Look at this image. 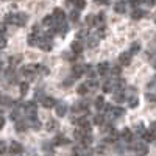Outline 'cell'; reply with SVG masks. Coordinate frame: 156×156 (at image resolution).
Returning <instances> with one entry per match:
<instances>
[{
    "label": "cell",
    "instance_id": "43",
    "mask_svg": "<svg viewBox=\"0 0 156 156\" xmlns=\"http://www.w3.org/2000/svg\"><path fill=\"white\" fill-rule=\"evenodd\" d=\"M6 31V23H0V34H5Z\"/></svg>",
    "mask_w": 156,
    "mask_h": 156
},
{
    "label": "cell",
    "instance_id": "4",
    "mask_svg": "<svg viewBox=\"0 0 156 156\" xmlns=\"http://www.w3.org/2000/svg\"><path fill=\"white\" fill-rule=\"evenodd\" d=\"M53 17H55L56 23L58 22H64L66 20V12H64V9H61V8H55L53 9Z\"/></svg>",
    "mask_w": 156,
    "mask_h": 156
},
{
    "label": "cell",
    "instance_id": "29",
    "mask_svg": "<svg viewBox=\"0 0 156 156\" xmlns=\"http://www.w3.org/2000/svg\"><path fill=\"white\" fill-rule=\"evenodd\" d=\"M87 45L89 47H97L98 45V36H94V37H89V41H87Z\"/></svg>",
    "mask_w": 156,
    "mask_h": 156
},
{
    "label": "cell",
    "instance_id": "3",
    "mask_svg": "<svg viewBox=\"0 0 156 156\" xmlns=\"http://www.w3.org/2000/svg\"><path fill=\"white\" fill-rule=\"evenodd\" d=\"M134 150H136V154H137V156H147V153H148V147H147L145 142H140V144H137V145L134 147Z\"/></svg>",
    "mask_w": 156,
    "mask_h": 156
},
{
    "label": "cell",
    "instance_id": "26",
    "mask_svg": "<svg viewBox=\"0 0 156 156\" xmlns=\"http://www.w3.org/2000/svg\"><path fill=\"white\" fill-rule=\"evenodd\" d=\"M36 73H41V75H47L48 73V69L45 67V66H39V64H36Z\"/></svg>",
    "mask_w": 156,
    "mask_h": 156
},
{
    "label": "cell",
    "instance_id": "47",
    "mask_svg": "<svg viewBox=\"0 0 156 156\" xmlns=\"http://www.w3.org/2000/svg\"><path fill=\"white\" fill-rule=\"evenodd\" d=\"M97 36L98 37H105V30H98L97 31Z\"/></svg>",
    "mask_w": 156,
    "mask_h": 156
},
{
    "label": "cell",
    "instance_id": "9",
    "mask_svg": "<svg viewBox=\"0 0 156 156\" xmlns=\"http://www.w3.org/2000/svg\"><path fill=\"white\" fill-rule=\"evenodd\" d=\"M55 17H53V14H50V16H45L44 19H42V25L44 27H55Z\"/></svg>",
    "mask_w": 156,
    "mask_h": 156
},
{
    "label": "cell",
    "instance_id": "32",
    "mask_svg": "<svg viewBox=\"0 0 156 156\" xmlns=\"http://www.w3.org/2000/svg\"><path fill=\"white\" fill-rule=\"evenodd\" d=\"M67 142H69V139H66L64 136H58L56 140H55V144L56 145H64V144H67Z\"/></svg>",
    "mask_w": 156,
    "mask_h": 156
},
{
    "label": "cell",
    "instance_id": "5",
    "mask_svg": "<svg viewBox=\"0 0 156 156\" xmlns=\"http://www.w3.org/2000/svg\"><path fill=\"white\" fill-rule=\"evenodd\" d=\"M9 151L12 153V154H20L22 151H23V147L19 144V142H16V140H12L11 144H9Z\"/></svg>",
    "mask_w": 156,
    "mask_h": 156
},
{
    "label": "cell",
    "instance_id": "19",
    "mask_svg": "<svg viewBox=\"0 0 156 156\" xmlns=\"http://www.w3.org/2000/svg\"><path fill=\"white\" fill-rule=\"evenodd\" d=\"M86 25H89V27H94V25H97V16L89 14V16L86 17Z\"/></svg>",
    "mask_w": 156,
    "mask_h": 156
},
{
    "label": "cell",
    "instance_id": "7",
    "mask_svg": "<svg viewBox=\"0 0 156 156\" xmlns=\"http://www.w3.org/2000/svg\"><path fill=\"white\" fill-rule=\"evenodd\" d=\"M72 72H73V76H75V78H76V76H81V75L86 72V67L83 66V64H75L73 69H72Z\"/></svg>",
    "mask_w": 156,
    "mask_h": 156
},
{
    "label": "cell",
    "instance_id": "14",
    "mask_svg": "<svg viewBox=\"0 0 156 156\" xmlns=\"http://www.w3.org/2000/svg\"><path fill=\"white\" fill-rule=\"evenodd\" d=\"M144 16H145V12L142 11V9H137V8H134L133 12H131V17H133L134 20H139V19H142Z\"/></svg>",
    "mask_w": 156,
    "mask_h": 156
},
{
    "label": "cell",
    "instance_id": "39",
    "mask_svg": "<svg viewBox=\"0 0 156 156\" xmlns=\"http://www.w3.org/2000/svg\"><path fill=\"white\" fill-rule=\"evenodd\" d=\"M3 153H6V144L3 140H0V154H3Z\"/></svg>",
    "mask_w": 156,
    "mask_h": 156
},
{
    "label": "cell",
    "instance_id": "33",
    "mask_svg": "<svg viewBox=\"0 0 156 156\" xmlns=\"http://www.w3.org/2000/svg\"><path fill=\"white\" fill-rule=\"evenodd\" d=\"M28 89H30L28 83H20V94H22V95L27 94V92H28Z\"/></svg>",
    "mask_w": 156,
    "mask_h": 156
},
{
    "label": "cell",
    "instance_id": "8",
    "mask_svg": "<svg viewBox=\"0 0 156 156\" xmlns=\"http://www.w3.org/2000/svg\"><path fill=\"white\" fill-rule=\"evenodd\" d=\"M55 108H56V115L58 117H64V115L67 114V106L64 105V103H58Z\"/></svg>",
    "mask_w": 156,
    "mask_h": 156
},
{
    "label": "cell",
    "instance_id": "41",
    "mask_svg": "<svg viewBox=\"0 0 156 156\" xmlns=\"http://www.w3.org/2000/svg\"><path fill=\"white\" fill-rule=\"evenodd\" d=\"M39 31H41V27H39V25L36 23L34 27H33V30H31V33H33V34H39Z\"/></svg>",
    "mask_w": 156,
    "mask_h": 156
},
{
    "label": "cell",
    "instance_id": "36",
    "mask_svg": "<svg viewBox=\"0 0 156 156\" xmlns=\"http://www.w3.org/2000/svg\"><path fill=\"white\" fill-rule=\"evenodd\" d=\"M62 58H64V59L72 61V59L75 58V53H73V51H72V53H70V51H64V53H62Z\"/></svg>",
    "mask_w": 156,
    "mask_h": 156
},
{
    "label": "cell",
    "instance_id": "44",
    "mask_svg": "<svg viewBox=\"0 0 156 156\" xmlns=\"http://www.w3.org/2000/svg\"><path fill=\"white\" fill-rule=\"evenodd\" d=\"M150 131H151V133L154 134V137H156V122H153V123H151V128H150Z\"/></svg>",
    "mask_w": 156,
    "mask_h": 156
},
{
    "label": "cell",
    "instance_id": "53",
    "mask_svg": "<svg viewBox=\"0 0 156 156\" xmlns=\"http://www.w3.org/2000/svg\"><path fill=\"white\" fill-rule=\"evenodd\" d=\"M154 22H156V17H154Z\"/></svg>",
    "mask_w": 156,
    "mask_h": 156
},
{
    "label": "cell",
    "instance_id": "24",
    "mask_svg": "<svg viewBox=\"0 0 156 156\" xmlns=\"http://www.w3.org/2000/svg\"><path fill=\"white\" fill-rule=\"evenodd\" d=\"M105 105H106L105 98H103V97H97V100H95V108H97V109H103V108H105Z\"/></svg>",
    "mask_w": 156,
    "mask_h": 156
},
{
    "label": "cell",
    "instance_id": "15",
    "mask_svg": "<svg viewBox=\"0 0 156 156\" xmlns=\"http://www.w3.org/2000/svg\"><path fill=\"white\" fill-rule=\"evenodd\" d=\"M122 139H125L126 142H129V140H131L133 139V131H131V129H128V128H125V129H122Z\"/></svg>",
    "mask_w": 156,
    "mask_h": 156
},
{
    "label": "cell",
    "instance_id": "2",
    "mask_svg": "<svg viewBox=\"0 0 156 156\" xmlns=\"http://www.w3.org/2000/svg\"><path fill=\"white\" fill-rule=\"evenodd\" d=\"M119 64L122 66H129L131 64V51H123L119 55Z\"/></svg>",
    "mask_w": 156,
    "mask_h": 156
},
{
    "label": "cell",
    "instance_id": "37",
    "mask_svg": "<svg viewBox=\"0 0 156 156\" xmlns=\"http://www.w3.org/2000/svg\"><path fill=\"white\" fill-rule=\"evenodd\" d=\"M123 112H125V111H123L122 108H112V111H111V114H112L114 117H115V115H122Z\"/></svg>",
    "mask_w": 156,
    "mask_h": 156
},
{
    "label": "cell",
    "instance_id": "45",
    "mask_svg": "<svg viewBox=\"0 0 156 156\" xmlns=\"http://www.w3.org/2000/svg\"><path fill=\"white\" fill-rule=\"evenodd\" d=\"M72 83H73V80H72V78H69V80H64V86H72Z\"/></svg>",
    "mask_w": 156,
    "mask_h": 156
},
{
    "label": "cell",
    "instance_id": "21",
    "mask_svg": "<svg viewBox=\"0 0 156 156\" xmlns=\"http://www.w3.org/2000/svg\"><path fill=\"white\" fill-rule=\"evenodd\" d=\"M70 3H73L76 9H83V8H86V2H84V0H70Z\"/></svg>",
    "mask_w": 156,
    "mask_h": 156
},
{
    "label": "cell",
    "instance_id": "42",
    "mask_svg": "<svg viewBox=\"0 0 156 156\" xmlns=\"http://www.w3.org/2000/svg\"><path fill=\"white\" fill-rule=\"evenodd\" d=\"M34 98H36V100H41V101H42V100H44V94L41 92V90H37V92H36V97H34Z\"/></svg>",
    "mask_w": 156,
    "mask_h": 156
},
{
    "label": "cell",
    "instance_id": "34",
    "mask_svg": "<svg viewBox=\"0 0 156 156\" xmlns=\"http://www.w3.org/2000/svg\"><path fill=\"white\" fill-rule=\"evenodd\" d=\"M86 84H87V87H90V90H94V89H97V87H98V83H97V81H94L92 78H90V80H89Z\"/></svg>",
    "mask_w": 156,
    "mask_h": 156
},
{
    "label": "cell",
    "instance_id": "51",
    "mask_svg": "<svg viewBox=\"0 0 156 156\" xmlns=\"http://www.w3.org/2000/svg\"><path fill=\"white\" fill-rule=\"evenodd\" d=\"M0 70H2V62H0Z\"/></svg>",
    "mask_w": 156,
    "mask_h": 156
},
{
    "label": "cell",
    "instance_id": "22",
    "mask_svg": "<svg viewBox=\"0 0 156 156\" xmlns=\"http://www.w3.org/2000/svg\"><path fill=\"white\" fill-rule=\"evenodd\" d=\"M69 19L72 22H78V19H80V9H73L70 14H69Z\"/></svg>",
    "mask_w": 156,
    "mask_h": 156
},
{
    "label": "cell",
    "instance_id": "50",
    "mask_svg": "<svg viewBox=\"0 0 156 156\" xmlns=\"http://www.w3.org/2000/svg\"><path fill=\"white\" fill-rule=\"evenodd\" d=\"M153 69H156V61L153 62Z\"/></svg>",
    "mask_w": 156,
    "mask_h": 156
},
{
    "label": "cell",
    "instance_id": "11",
    "mask_svg": "<svg viewBox=\"0 0 156 156\" xmlns=\"http://www.w3.org/2000/svg\"><path fill=\"white\" fill-rule=\"evenodd\" d=\"M70 48H72V51H73L75 55H78V53H81V50H83V44L80 41H73L72 45H70Z\"/></svg>",
    "mask_w": 156,
    "mask_h": 156
},
{
    "label": "cell",
    "instance_id": "20",
    "mask_svg": "<svg viewBox=\"0 0 156 156\" xmlns=\"http://www.w3.org/2000/svg\"><path fill=\"white\" fill-rule=\"evenodd\" d=\"M22 61V55H14V56H11L9 58V66H17V64Z\"/></svg>",
    "mask_w": 156,
    "mask_h": 156
},
{
    "label": "cell",
    "instance_id": "27",
    "mask_svg": "<svg viewBox=\"0 0 156 156\" xmlns=\"http://www.w3.org/2000/svg\"><path fill=\"white\" fill-rule=\"evenodd\" d=\"M103 122H105V114H97L94 117V123L95 125H103Z\"/></svg>",
    "mask_w": 156,
    "mask_h": 156
},
{
    "label": "cell",
    "instance_id": "38",
    "mask_svg": "<svg viewBox=\"0 0 156 156\" xmlns=\"http://www.w3.org/2000/svg\"><path fill=\"white\" fill-rule=\"evenodd\" d=\"M137 51H140V44H139V42H133V45H131V53H137Z\"/></svg>",
    "mask_w": 156,
    "mask_h": 156
},
{
    "label": "cell",
    "instance_id": "40",
    "mask_svg": "<svg viewBox=\"0 0 156 156\" xmlns=\"http://www.w3.org/2000/svg\"><path fill=\"white\" fill-rule=\"evenodd\" d=\"M120 73H122V69H120L119 66L112 67V75H120Z\"/></svg>",
    "mask_w": 156,
    "mask_h": 156
},
{
    "label": "cell",
    "instance_id": "18",
    "mask_svg": "<svg viewBox=\"0 0 156 156\" xmlns=\"http://www.w3.org/2000/svg\"><path fill=\"white\" fill-rule=\"evenodd\" d=\"M112 98H114V101H117V103H122V101L125 100V97H123V94H122V90H115V92L112 94Z\"/></svg>",
    "mask_w": 156,
    "mask_h": 156
},
{
    "label": "cell",
    "instance_id": "10",
    "mask_svg": "<svg viewBox=\"0 0 156 156\" xmlns=\"http://www.w3.org/2000/svg\"><path fill=\"white\" fill-rule=\"evenodd\" d=\"M114 11L117 12V14H123V12L126 11V3L125 2H117L114 5Z\"/></svg>",
    "mask_w": 156,
    "mask_h": 156
},
{
    "label": "cell",
    "instance_id": "12",
    "mask_svg": "<svg viewBox=\"0 0 156 156\" xmlns=\"http://www.w3.org/2000/svg\"><path fill=\"white\" fill-rule=\"evenodd\" d=\"M27 128H28V123H27V122H23V120H16V131H17V133H23Z\"/></svg>",
    "mask_w": 156,
    "mask_h": 156
},
{
    "label": "cell",
    "instance_id": "28",
    "mask_svg": "<svg viewBox=\"0 0 156 156\" xmlns=\"http://www.w3.org/2000/svg\"><path fill=\"white\" fill-rule=\"evenodd\" d=\"M111 89H112V83L111 81H105V83H103L101 84V90H103V92H111Z\"/></svg>",
    "mask_w": 156,
    "mask_h": 156
},
{
    "label": "cell",
    "instance_id": "6",
    "mask_svg": "<svg viewBox=\"0 0 156 156\" xmlns=\"http://www.w3.org/2000/svg\"><path fill=\"white\" fill-rule=\"evenodd\" d=\"M42 106L47 108V109L53 108V106H56V100H55L53 97H44V100H42Z\"/></svg>",
    "mask_w": 156,
    "mask_h": 156
},
{
    "label": "cell",
    "instance_id": "25",
    "mask_svg": "<svg viewBox=\"0 0 156 156\" xmlns=\"http://www.w3.org/2000/svg\"><path fill=\"white\" fill-rule=\"evenodd\" d=\"M87 90H89L87 84H80V86L76 87V92L80 94V95H86V94H87Z\"/></svg>",
    "mask_w": 156,
    "mask_h": 156
},
{
    "label": "cell",
    "instance_id": "31",
    "mask_svg": "<svg viewBox=\"0 0 156 156\" xmlns=\"http://www.w3.org/2000/svg\"><path fill=\"white\" fill-rule=\"evenodd\" d=\"M58 128V122H55V120H48L47 122V129L48 131H53V129H56Z\"/></svg>",
    "mask_w": 156,
    "mask_h": 156
},
{
    "label": "cell",
    "instance_id": "16",
    "mask_svg": "<svg viewBox=\"0 0 156 156\" xmlns=\"http://www.w3.org/2000/svg\"><path fill=\"white\" fill-rule=\"evenodd\" d=\"M108 69H109V64H108V62H100L98 67H97V70H98L100 75H105V73L108 72Z\"/></svg>",
    "mask_w": 156,
    "mask_h": 156
},
{
    "label": "cell",
    "instance_id": "23",
    "mask_svg": "<svg viewBox=\"0 0 156 156\" xmlns=\"http://www.w3.org/2000/svg\"><path fill=\"white\" fill-rule=\"evenodd\" d=\"M137 105H139V100H137L136 95H133V97L128 98V106H129V108H136Z\"/></svg>",
    "mask_w": 156,
    "mask_h": 156
},
{
    "label": "cell",
    "instance_id": "17",
    "mask_svg": "<svg viewBox=\"0 0 156 156\" xmlns=\"http://www.w3.org/2000/svg\"><path fill=\"white\" fill-rule=\"evenodd\" d=\"M76 125L80 126V128H90V123L87 122L86 117H81V119H78V120H76Z\"/></svg>",
    "mask_w": 156,
    "mask_h": 156
},
{
    "label": "cell",
    "instance_id": "46",
    "mask_svg": "<svg viewBox=\"0 0 156 156\" xmlns=\"http://www.w3.org/2000/svg\"><path fill=\"white\" fill-rule=\"evenodd\" d=\"M94 2H95L97 5H106V3H108V0H94Z\"/></svg>",
    "mask_w": 156,
    "mask_h": 156
},
{
    "label": "cell",
    "instance_id": "30",
    "mask_svg": "<svg viewBox=\"0 0 156 156\" xmlns=\"http://www.w3.org/2000/svg\"><path fill=\"white\" fill-rule=\"evenodd\" d=\"M2 105L3 106H12L14 105V100H11L9 97H2Z\"/></svg>",
    "mask_w": 156,
    "mask_h": 156
},
{
    "label": "cell",
    "instance_id": "1",
    "mask_svg": "<svg viewBox=\"0 0 156 156\" xmlns=\"http://www.w3.org/2000/svg\"><path fill=\"white\" fill-rule=\"evenodd\" d=\"M28 20V16L25 12H9L5 16V23H12L16 27H23Z\"/></svg>",
    "mask_w": 156,
    "mask_h": 156
},
{
    "label": "cell",
    "instance_id": "49",
    "mask_svg": "<svg viewBox=\"0 0 156 156\" xmlns=\"http://www.w3.org/2000/svg\"><path fill=\"white\" fill-rule=\"evenodd\" d=\"M122 2H125V3H128V2H131V0H122Z\"/></svg>",
    "mask_w": 156,
    "mask_h": 156
},
{
    "label": "cell",
    "instance_id": "54",
    "mask_svg": "<svg viewBox=\"0 0 156 156\" xmlns=\"http://www.w3.org/2000/svg\"><path fill=\"white\" fill-rule=\"evenodd\" d=\"M154 80H156V76H154Z\"/></svg>",
    "mask_w": 156,
    "mask_h": 156
},
{
    "label": "cell",
    "instance_id": "13",
    "mask_svg": "<svg viewBox=\"0 0 156 156\" xmlns=\"http://www.w3.org/2000/svg\"><path fill=\"white\" fill-rule=\"evenodd\" d=\"M39 39H41V36H37V34H30L28 36V39H27V42H28V45H39Z\"/></svg>",
    "mask_w": 156,
    "mask_h": 156
},
{
    "label": "cell",
    "instance_id": "52",
    "mask_svg": "<svg viewBox=\"0 0 156 156\" xmlns=\"http://www.w3.org/2000/svg\"><path fill=\"white\" fill-rule=\"evenodd\" d=\"M73 156H78V154H73Z\"/></svg>",
    "mask_w": 156,
    "mask_h": 156
},
{
    "label": "cell",
    "instance_id": "35",
    "mask_svg": "<svg viewBox=\"0 0 156 156\" xmlns=\"http://www.w3.org/2000/svg\"><path fill=\"white\" fill-rule=\"evenodd\" d=\"M19 117H20V112H19L17 109H16V111H12V112L9 114V119H11V120H14V122L19 120Z\"/></svg>",
    "mask_w": 156,
    "mask_h": 156
},
{
    "label": "cell",
    "instance_id": "48",
    "mask_svg": "<svg viewBox=\"0 0 156 156\" xmlns=\"http://www.w3.org/2000/svg\"><path fill=\"white\" fill-rule=\"evenodd\" d=\"M3 126H5V119H3L2 115H0V129H2Z\"/></svg>",
    "mask_w": 156,
    "mask_h": 156
}]
</instances>
